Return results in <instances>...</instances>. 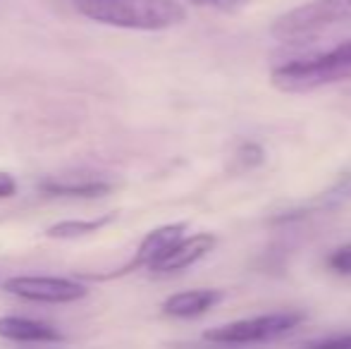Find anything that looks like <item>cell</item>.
I'll return each instance as SVG.
<instances>
[{
  "label": "cell",
  "instance_id": "obj_1",
  "mask_svg": "<svg viewBox=\"0 0 351 349\" xmlns=\"http://www.w3.org/2000/svg\"><path fill=\"white\" fill-rule=\"evenodd\" d=\"M77 10L98 24L132 32H162L186 19L177 0H77Z\"/></svg>",
  "mask_w": 351,
  "mask_h": 349
},
{
  "label": "cell",
  "instance_id": "obj_2",
  "mask_svg": "<svg viewBox=\"0 0 351 349\" xmlns=\"http://www.w3.org/2000/svg\"><path fill=\"white\" fill-rule=\"evenodd\" d=\"M347 80H351V41L339 43L323 56L280 65L270 75L273 86L287 93H306Z\"/></svg>",
  "mask_w": 351,
  "mask_h": 349
},
{
  "label": "cell",
  "instance_id": "obj_3",
  "mask_svg": "<svg viewBox=\"0 0 351 349\" xmlns=\"http://www.w3.org/2000/svg\"><path fill=\"white\" fill-rule=\"evenodd\" d=\"M351 22V0H311L278 17L270 27L278 41L299 43Z\"/></svg>",
  "mask_w": 351,
  "mask_h": 349
},
{
  "label": "cell",
  "instance_id": "obj_4",
  "mask_svg": "<svg viewBox=\"0 0 351 349\" xmlns=\"http://www.w3.org/2000/svg\"><path fill=\"white\" fill-rule=\"evenodd\" d=\"M304 313L299 311H282L268 313V316H254L244 321L225 323V326L210 328L204 333V340L215 345H256V342H268L291 333L301 321Z\"/></svg>",
  "mask_w": 351,
  "mask_h": 349
},
{
  "label": "cell",
  "instance_id": "obj_5",
  "mask_svg": "<svg viewBox=\"0 0 351 349\" xmlns=\"http://www.w3.org/2000/svg\"><path fill=\"white\" fill-rule=\"evenodd\" d=\"M5 292L27 302L38 304H70L88 294L82 282L70 278H48V275H17L5 280Z\"/></svg>",
  "mask_w": 351,
  "mask_h": 349
},
{
  "label": "cell",
  "instance_id": "obj_6",
  "mask_svg": "<svg viewBox=\"0 0 351 349\" xmlns=\"http://www.w3.org/2000/svg\"><path fill=\"white\" fill-rule=\"evenodd\" d=\"M186 223H172V225H162V228H156L153 232H148L143 237V242L139 244L136 254L132 256V261L127 265H122L117 273L108 275V278H115V275H127L136 268H153V263L160 261L182 237H184Z\"/></svg>",
  "mask_w": 351,
  "mask_h": 349
},
{
  "label": "cell",
  "instance_id": "obj_7",
  "mask_svg": "<svg viewBox=\"0 0 351 349\" xmlns=\"http://www.w3.org/2000/svg\"><path fill=\"white\" fill-rule=\"evenodd\" d=\"M215 244L217 239L208 232L194 234V237H182L160 261L153 263L151 270L153 273H177V270H184L196 261H201L208 252H213Z\"/></svg>",
  "mask_w": 351,
  "mask_h": 349
},
{
  "label": "cell",
  "instance_id": "obj_8",
  "mask_svg": "<svg viewBox=\"0 0 351 349\" xmlns=\"http://www.w3.org/2000/svg\"><path fill=\"white\" fill-rule=\"evenodd\" d=\"M0 337L22 345H51L62 340V335L51 323L22 316H0Z\"/></svg>",
  "mask_w": 351,
  "mask_h": 349
},
{
  "label": "cell",
  "instance_id": "obj_9",
  "mask_svg": "<svg viewBox=\"0 0 351 349\" xmlns=\"http://www.w3.org/2000/svg\"><path fill=\"white\" fill-rule=\"evenodd\" d=\"M46 194L53 196H82V199H93V196H103L112 189L110 182L101 180V177H88V175H60V177H48L41 184Z\"/></svg>",
  "mask_w": 351,
  "mask_h": 349
},
{
  "label": "cell",
  "instance_id": "obj_10",
  "mask_svg": "<svg viewBox=\"0 0 351 349\" xmlns=\"http://www.w3.org/2000/svg\"><path fill=\"white\" fill-rule=\"evenodd\" d=\"M222 299L220 289H189V292L172 294L162 304V313L172 318H196L204 316L208 309Z\"/></svg>",
  "mask_w": 351,
  "mask_h": 349
},
{
  "label": "cell",
  "instance_id": "obj_11",
  "mask_svg": "<svg viewBox=\"0 0 351 349\" xmlns=\"http://www.w3.org/2000/svg\"><path fill=\"white\" fill-rule=\"evenodd\" d=\"M115 215H106V218H96V220H62L48 228V237L51 239H77L84 234L98 232L101 228H106L108 223H112Z\"/></svg>",
  "mask_w": 351,
  "mask_h": 349
},
{
  "label": "cell",
  "instance_id": "obj_12",
  "mask_svg": "<svg viewBox=\"0 0 351 349\" xmlns=\"http://www.w3.org/2000/svg\"><path fill=\"white\" fill-rule=\"evenodd\" d=\"M328 268L335 270L339 275H351V242L344 244V247L335 249L328 256Z\"/></svg>",
  "mask_w": 351,
  "mask_h": 349
},
{
  "label": "cell",
  "instance_id": "obj_13",
  "mask_svg": "<svg viewBox=\"0 0 351 349\" xmlns=\"http://www.w3.org/2000/svg\"><path fill=\"white\" fill-rule=\"evenodd\" d=\"M184 3L196 5V8H213V10H220V12H237L249 0H184Z\"/></svg>",
  "mask_w": 351,
  "mask_h": 349
},
{
  "label": "cell",
  "instance_id": "obj_14",
  "mask_svg": "<svg viewBox=\"0 0 351 349\" xmlns=\"http://www.w3.org/2000/svg\"><path fill=\"white\" fill-rule=\"evenodd\" d=\"M301 349H351V333L337 337H325V340L306 342Z\"/></svg>",
  "mask_w": 351,
  "mask_h": 349
},
{
  "label": "cell",
  "instance_id": "obj_15",
  "mask_svg": "<svg viewBox=\"0 0 351 349\" xmlns=\"http://www.w3.org/2000/svg\"><path fill=\"white\" fill-rule=\"evenodd\" d=\"M263 149H261L258 144H244L239 151V160L244 165H249V168H256V165L263 163Z\"/></svg>",
  "mask_w": 351,
  "mask_h": 349
},
{
  "label": "cell",
  "instance_id": "obj_16",
  "mask_svg": "<svg viewBox=\"0 0 351 349\" xmlns=\"http://www.w3.org/2000/svg\"><path fill=\"white\" fill-rule=\"evenodd\" d=\"M17 194V182L12 175L0 173V199H12Z\"/></svg>",
  "mask_w": 351,
  "mask_h": 349
}]
</instances>
